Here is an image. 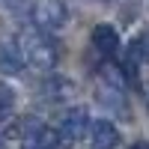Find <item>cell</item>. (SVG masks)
<instances>
[{"label":"cell","mask_w":149,"mask_h":149,"mask_svg":"<svg viewBox=\"0 0 149 149\" xmlns=\"http://www.w3.org/2000/svg\"><path fill=\"white\" fill-rule=\"evenodd\" d=\"M18 45H21V51H24V60H27L33 69L51 72L57 66V45L48 39L42 30H24L18 36Z\"/></svg>","instance_id":"cell-1"},{"label":"cell","mask_w":149,"mask_h":149,"mask_svg":"<svg viewBox=\"0 0 149 149\" xmlns=\"http://www.w3.org/2000/svg\"><path fill=\"white\" fill-rule=\"evenodd\" d=\"M66 18H69V12H66L63 0H39L36 9H33V24H36V30H42V33L60 30L66 24Z\"/></svg>","instance_id":"cell-2"},{"label":"cell","mask_w":149,"mask_h":149,"mask_svg":"<svg viewBox=\"0 0 149 149\" xmlns=\"http://www.w3.org/2000/svg\"><path fill=\"white\" fill-rule=\"evenodd\" d=\"M86 128H93L90 125V113H86L84 107H72L69 113L60 119V140L63 143H78L84 134H86Z\"/></svg>","instance_id":"cell-3"},{"label":"cell","mask_w":149,"mask_h":149,"mask_svg":"<svg viewBox=\"0 0 149 149\" xmlns=\"http://www.w3.org/2000/svg\"><path fill=\"white\" fill-rule=\"evenodd\" d=\"M24 146H36V149H57L60 143V131H54L45 122H27L24 125Z\"/></svg>","instance_id":"cell-4"},{"label":"cell","mask_w":149,"mask_h":149,"mask_svg":"<svg viewBox=\"0 0 149 149\" xmlns=\"http://www.w3.org/2000/svg\"><path fill=\"white\" fill-rule=\"evenodd\" d=\"M90 146L93 149H116L119 146V128L110 119H95L90 128Z\"/></svg>","instance_id":"cell-5"},{"label":"cell","mask_w":149,"mask_h":149,"mask_svg":"<svg viewBox=\"0 0 149 149\" xmlns=\"http://www.w3.org/2000/svg\"><path fill=\"white\" fill-rule=\"evenodd\" d=\"M27 66V60H24V51H21V45L18 39L15 42H3L0 45V72L3 74H21V69Z\"/></svg>","instance_id":"cell-6"},{"label":"cell","mask_w":149,"mask_h":149,"mask_svg":"<svg viewBox=\"0 0 149 149\" xmlns=\"http://www.w3.org/2000/svg\"><path fill=\"white\" fill-rule=\"evenodd\" d=\"M93 48H95L98 54H104V57L116 54V48H119V33L110 27V24H95V27H93Z\"/></svg>","instance_id":"cell-7"},{"label":"cell","mask_w":149,"mask_h":149,"mask_svg":"<svg viewBox=\"0 0 149 149\" xmlns=\"http://www.w3.org/2000/svg\"><path fill=\"white\" fill-rule=\"evenodd\" d=\"M42 90H45V95L51 98V102H63V98H69L74 93V84L69 78H48Z\"/></svg>","instance_id":"cell-8"},{"label":"cell","mask_w":149,"mask_h":149,"mask_svg":"<svg viewBox=\"0 0 149 149\" xmlns=\"http://www.w3.org/2000/svg\"><path fill=\"white\" fill-rule=\"evenodd\" d=\"M128 60L131 63H149V30L137 33L128 45Z\"/></svg>","instance_id":"cell-9"},{"label":"cell","mask_w":149,"mask_h":149,"mask_svg":"<svg viewBox=\"0 0 149 149\" xmlns=\"http://www.w3.org/2000/svg\"><path fill=\"white\" fill-rule=\"evenodd\" d=\"M12 107H15V90L0 81V113H9Z\"/></svg>","instance_id":"cell-10"},{"label":"cell","mask_w":149,"mask_h":149,"mask_svg":"<svg viewBox=\"0 0 149 149\" xmlns=\"http://www.w3.org/2000/svg\"><path fill=\"white\" fill-rule=\"evenodd\" d=\"M131 149H149V143H146V140H140V143H134Z\"/></svg>","instance_id":"cell-11"},{"label":"cell","mask_w":149,"mask_h":149,"mask_svg":"<svg viewBox=\"0 0 149 149\" xmlns=\"http://www.w3.org/2000/svg\"><path fill=\"white\" fill-rule=\"evenodd\" d=\"M0 149H9V146H6V137H3V134H0Z\"/></svg>","instance_id":"cell-12"},{"label":"cell","mask_w":149,"mask_h":149,"mask_svg":"<svg viewBox=\"0 0 149 149\" xmlns=\"http://www.w3.org/2000/svg\"><path fill=\"white\" fill-rule=\"evenodd\" d=\"M24 149H36V146H24Z\"/></svg>","instance_id":"cell-13"}]
</instances>
